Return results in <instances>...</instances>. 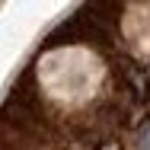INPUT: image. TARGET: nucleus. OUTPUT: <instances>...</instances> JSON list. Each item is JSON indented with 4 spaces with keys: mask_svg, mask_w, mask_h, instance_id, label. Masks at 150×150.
Masks as SVG:
<instances>
[{
    "mask_svg": "<svg viewBox=\"0 0 150 150\" xmlns=\"http://www.w3.org/2000/svg\"><path fill=\"white\" fill-rule=\"evenodd\" d=\"M125 74H128V80H131V86H134V93H137V96H144V93H147V77H144L137 67H128Z\"/></svg>",
    "mask_w": 150,
    "mask_h": 150,
    "instance_id": "f257e3e1",
    "label": "nucleus"
},
{
    "mask_svg": "<svg viewBox=\"0 0 150 150\" xmlns=\"http://www.w3.org/2000/svg\"><path fill=\"white\" fill-rule=\"evenodd\" d=\"M141 150H150V128L141 134Z\"/></svg>",
    "mask_w": 150,
    "mask_h": 150,
    "instance_id": "f03ea898",
    "label": "nucleus"
},
{
    "mask_svg": "<svg viewBox=\"0 0 150 150\" xmlns=\"http://www.w3.org/2000/svg\"><path fill=\"white\" fill-rule=\"evenodd\" d=\"M102 150H118V144H109V147H102Z\"/></svg>",
    "mask_w": 150,
    "mask_h": 150,
    "instance_id": "7ed1b4c3",
    "label": "nucleus"
}]
</instances>
